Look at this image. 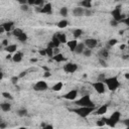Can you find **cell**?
<instances>
[{
	"mask_svg": "<svg viewBox=\"0 0 129 129\" xmlns=\"http://www.w3.org/2000/svg\"><path fill=\"white\" fill-rule=\"evenodd\" d=\"M68 13H69V9L67 7H61L59 9V14L61 16H68Z\"/></svg>",
	"mask_w": 129,
	"mask_h": 129,
	"instance_id": "31",
	"label": "cell"
},
{
	"mask_svg": "<svg viewBox=\"0 0 129 129\" xmlns=\"http://www.w3.org/2000/svg\"><path fill=\"white\" fill-rule=\"evenodd\" d=\"M106 87L108 88V90L110 91H116L119 87H120V82L118 80L117 77H110V78H106V80L104 81Z\"/></svg>",
	"mask_w": 129,
	"mask_h": 129,
	"instance_id": "2",
	"label": "cell"
},
{
	"mask_svg": "<svg viewBox=\"0 0 129 129\" xmlns=\"http://www.w3.org/2000/svg\"><path fill=\"white\" fill-rule=\"evenodd\" d=\"M20 7H21V10H23V11H27L28 10V5L27 4H23Z\"/></svg>",
	"mask_w": 129,
	"mask_h": 129,
	"instance_id": "39",
	"label": "cell"
},
{
	"mask_svg": "<svg viewBox=\"0 0 129 129\" xmlns=\"http://www.w3.org/2000/svg\"><path fill=\"white\" fill-rule=\"evenodd\" d=\"M41 129H53V126L51 124H46L45 126L41 127Z\"/></svg>",
	"mask_w": 129,
	"mask_h": 129,
	"instance_id": "38",
	"label": "cell"
},
{
	"mask_svg": "<svg viewBox=\"0 0 129 129\" xmlns=\"http://www.w3.org/2000/svg\"><path fill=\"white\" fill-rule=\"evenodd\" d=\"M25 75H26V72H21V73L19 74V76H18V77H19V78H23Z\"/></svg>",
	"mask_w": 129,
	"mask_h": 129,
	"instance_id": "47",
	"label": "cell"
},
{
	"mask_svg": "<svg viewBox=\"0 0 129 129\" xmlns=\"http://www.w3.org/2000/svg\"><path fill=\"white\" fill-rule=\"evenodd\" d=\"M45 50H46V55H48V56H50V57H53V55H54V53H53V48L47 46V47L45 48Z\"/></svg>",
	"mask_w": 129,
	"mask_h": 129,
	"instance_id": "32",
	"label": "cell"
},
{
	"mask_svg": "<svg viewBox=\"0 0 129 129\" xmlns=\"http://www.w3.org/2000/svg\"><path fill=\"white\" fill-rule=\"evenodd\" d=\"M3 79V73H1V75H0V80H2Z\"/></svg>",
	"mask_w": 129,
	"mask_h": 129,
	"instance_id": "54",
	"label": "cell"
},
{
	"mask_svg": "<svg viewBox=\"0 0 129 129\" xmlns=\"http://www.w3.org/2000/svg\"><path fill=\"white\" fill-rule=\"evenodd\" d=\"M99 55H100L102 58H107V57L109 56V51H108V49H106V48H103V49L100 51Z\"/></svg>",
	"mask_w": 129,
	"mask_h": 129,
	"instance_id": "26",
	"label": "cell"
},
{
	"mask_svg": "<svg viewBox=\"0 0 129 129\" xmlns=\"http://www.w3.org/2000/svg\"><path fill=\"white\" fill-rule=\"evenodd\" d=\"M80 6L85 8V9H90V8H92V1L91 0H84V1L80 2Z\"/></svg>",
	"mask_w": 129,
	"mask_h": 129,
	"instance_id": "17",
	"label": "cell"
},
{
	"mask_svg": "<svg viewBox=\"0 0 129 129\" xmlns=\"http://www.w3.org/2000/svg\"><path fill=\"white\" fill-rule=\"evenodd\" d=\"M84 43H85V45H86L87 48L92 49V48H95V47L97 46L98 41H97V39H95V38H88V39L85 40Z\"/></svg>",
	"mask_w": 129,
	"mask_h": 129,
	"instance_id": "10",
	"label": "cell"
},
{
	"mask_svg": "<svg viewBox=\"0 0 129 129\" xmlns=\"http://www.w3.org/2000/svg\"><path fill=\"white\" fill-rule=\"evenodd\" d=\"M124 77H125V79H127V80H129V73H126V74L124 75Z\"/></svg>",
	"mask_w": 129,
	"mask_h": 129,
	"instance_id": "51",
	"label": "cell"
},
{
	"mask_svg": "<svg viewBox=\"0 0 129 129\" xmlns=\"http://www.w3.org/2000/svg\"><path fill=\"white\" fill-rule=\"evenodd\" d=\"M44 77H50V73H49V71L45 72V74H44Z\"/></svg>",
	"mask_w": 129,
	"mask_h": 129,
	"instance_id": "49",
	"label": "cell"
},
{
	"mask_svg": "<svg viewBox=\"0 0 129 129\" xmlns=\"http://www.w3.org/2000/svg\"><path fill=\"white\" fill-rule=\"evenodd\" d=\"M62 88H63V84H62L61 82H57L56 84H54V85L52 86L51 90H52V91H54V92H59Z\"/></svg>",
	"mask_w": 129,
	"mask_h": 129,
	"instance_id": "23",
	"label": "cell"
},
{
	"mask_svg": "<svg viewBox=\"0 0 129 129\" xmlns=\"http://www.w3.org/2000/svg\"><path fill=\"white\" fill-rule=\"evenodd\" d=\"M85 43H79L78 44V46H77V48H76V50H75V52L76 53H78V54H81V53H83L84 51H85Z\"/></svg>",
	"mask_w": 129,
	"mask_h": 129,
	"instance_id": "22",
	"label": "cell"
},
{
	"mask_svg": "<svg viewBox=\"0 0 129 129\" xmlns=\"http://www.w3.org/2000/svg\"><path fill=\"white\" fill-rule=\"evenodd\" d=\"M68 24H69L68 20L62 19V20H60V21L57 23V27H58V28H66V27L68 26Z\"/></svg>",
	"mask_w": 129,
	"mask_h": 129,
	"instance_id": "25",
	"label": "cell"
},
{
	"mask_svg": "<svg viewBox=\"0 0 129 129\" xmlns=\"http://www.w3.org/2000/svg\"><path fill=\"white\" fill-rule=\"evenodd\" d=\"M78 44H79V43H78V41H77L76 39H74V40H69V41L67 42L68 47H69L70 50H72V51H75V50H76Z\"/></svg>",
	"mask_w": 129,
	"mask_h": 129,
	"instance_id": "16",
	"label": "cell"
},
{
	"mask_svg": "<svg viewBox=\"0 0 129 129\" xmlns=\"http://www.w3.org/2000/svg\"><path fill=\"white\" fill-rule=\"evenodd\" d=\"M124 124L126 125L127 129H129V119H126V120H124Z\"/></svg>",
	"mask_w": 129,
	"mask_h": 129,
	"instance_id": "46",
	"label": "cell"
},
{
	"mask_svg": "<svg viewBox=\"0 0 129 129\" xmlns=\"http://www.w3.org/2000/svg\"><path fill=\"white\" fill-rule=\"evenodd\" d=\"M40 13H43V14H51V13H52V6H51V3H45V4L43 5V7H41Z\"/></svg>",
	"mask_w": 129,
	"mask_h": 129,
	"instance_id": "11",
	"label": "cell"
},
{
	"mask_svg": "<svg viewBox=\"0 0 129 129\" xmlns=\"http://www.w3.org/2000/svg\"><path fill=\"white\" fill-rule=\"evenodd\" d=\"M107 110H108V105H102L100 106L96 111H95V114L96 115H104L107 113Z\"/></svg>",
	"mask_w": 129,
	"mask_h": 129,
	"instance_id": "15",
	"label": "cell"
},
{
	"mask_svg": "<svg viewBox=\"0 0 129 129\" xmlns=\"http://www.w3.org/2000/svg\"><path fill=\"white\" fill-rule=\"evenodd\" d=\"M22 56H23L22 52H15V53L12 55V60H13L14 62H20V61L22 60Z\"/></svg>",
	"mask_w": 129,
	"mask_h": 129,
	"instance_id": "18",
	"label": "cell"
},
{
	"mask_svg": "<svg viewBox=\"0 0 129 129\" xmlns=\"http://www.w3.org/2000/svg\"><path fill=\"white\" fill-rule=\"evenodd\" d=\"M17 115L20 116V117H24V116H27V110L22 108V109H19L17 111Z\"/></svg>",
	"mask_w": 129,
	"mask_h": 129,
	"instance_id": "30",
	"label": "cell"
},
{
	"mask_svg": "<svg viewBox=\"0 0 129 129\" xmlns=\"http://www.w3.org/2000/svg\"><path fill=\"white\" fill-rule=\"evenodd\" d=\"M111 14H112V16H113V19L116 20L117 22L122 21V20L124 19V17H123L124 15H122V13H121V7H120V6L114 8V9L112 10Z\"/></svg>",
	"mask_w": 129,
	"mask_h": 129,
	"instance_id": "5",
	"label": "cell"
},
{
	"mask_svg": "<svg viewBox=\"0 0 129 129\" xmlns=\"http://www.w3.org/2000/svg\"><path fill=\"white\" fill-rule=\"evenodd\" d=\"M120 118H121V113L118 111H115L111 114V116L109 118H104V119H105L106 125H108L110 127H115L118 124V122L120 121Z\"/></svg>",
	"mask_w": 129,
	"mask_h": 129,
	"instance_id": "3",
	"label": "cell"
},
{
	"mask_svg": "<svg viewBox=\"0 0 129 129\" xmlns=\"http://www.w3.org/2000/svg\"><path fill=\"white\" fill-rule=\"evenodd\" d=\"M110 24H111L112 26H117V25H118V22H117L116 20H114V19H113V20H111V21H110Z\"/></svg>",
	"mask_w": 129,
	"mask_h": 129,
	"instance_id": "43",
	"label": "cell"
},
{
	"mask_svg": "<svg viewBox=\"0 0 129 129\" xmlns=\"http://www.w3.org/2000/svg\"><path fill=\"white\" fill-rule=\"evenodd\" d=\"M6 126H7V125H6V123H4L3 121L0 123V129H5V128H6Z\"/></svg>",
	"mask_w": 129,
	"mask_h": 129,
	"instance_id": "45",
	"label": "cell"
},
{
	"mask_svg": "<svg viewBox=\"0 0 129 129\" xmlns=\"http://www.w3.org/2000/svg\"><path fill=\"white\" fill-rule=\"evenodd\" d=\"M92 14V11L90 9H85V15L86 16H90Z\"/></svg>",
	"mask_w": 129,
	"mask_h": 129,
	"instance_id": "41",
	"label": "cell"
},
{
	"mask_svg": "<svg viewBox=\"0 0 129 129\" xmlns=\"http://www.w3.org/2000/svg\"><path fill=\"white\" fill-rule=\"evenodd\" d=\"M73 14H74L76 17H80V16L85 15V8H83V7H81V6L75 7V8L73 9Z\"/></svg>",
	"mask_w": 129,
	"mask_h": 129,
	"instance_id": "13",
	"label": "cell"
},
{
	"mask_svg": "<svg viewBox=\"0 0 129 129\" xmlns=\"http://www.w3.org/2000/svg\"><path fill=\"white\" fill-rule=\"evenodd\" d=\"M73 34H74L75 38H79V37H81V35L83 34V30H82V29H80V28L75 29V30H74V32H73Z\"/></svg>",
	"mask_w": 129,
	"mask_h": 129,
	"instance_id": "29",
	"label": "cell"
},
{
	"mask_svg": "<svg viewBox=\"0 0 129 129\" xmlns=\"http://www.w3.org/2000/svg\"><path fill=\"white\" fill-rule=\"evenodd\" d=\"M59 44H60V42H59L58 38L56 37V35L54 34V35L52 36L50 42L48 43V47H51V48H57V47L59 46Z\"/></svg>",
	"mask_w": 129,
	"mask_h": 129,
	"instance_id": "12",
	"label": "cell"
},
{
	"mask_svg": "<svg viewBox=\"0 0 129 129\" xmlns=\"http://www.w3.org/2000/svg\"><path fill=\"white\" fill-rule=\"evenodd\" d=\"M95 110V108H89V107H78L76 109L73 110V112H75L77 115H79L81 118H87L93 111Z\"/></svg>",
	"mask_w": 129,
	"mask_h": 129,
	"instance_id": "4",
	"label": "cell"
},
{
	"mask_svg": "<svg viewBox=\"0 0 129 129\" xmlns=\"http://www.w3.org/2000/svg\"><path fill=\"white\" fill-rule=\"evenodd\" d=\"M127 43H128V48H129V40H128V42H127Z\"/></svg>",
	"mask_w": 129,
	"mask_h": 129,
	"instance_id": "56",
	"label": "cell"
},
{
	"mask_svg": "<svg viewBox=\"0 0 129 129\" xmlns=\"http://www.w3.org/2000/svg\"><path fill=\"white\" fill-rule=\"evenodd\" d=\"M117 42H118V40L116 38H112V39L109 40V45L110 46H114L115 44H117Z\"/></svg>",
	"mask_w": 129,
	"mask_h": 129,
	"instance_id": "35",
	"label": "cell"
},
{
	"mask_svg": "<svg viewBox=\"0 0 129 129\" xmlns=\"http://www.w3.org/2000/svg\"><path fill=\"white\" fill-rule=\"evenodd\" d=\"M16 49H17V45L16 44H9L8 46L5 47V50L9 53H13V52H16Z\"/></svg>",
	"mask_w": 129,
	"mask_h": 129,
	"instance_id": "21",
	"label": "cell"
},
{
	"mask_svg": "<svg viewBox=\"0 0 129 129\" xmlns=\"http://www.w3.org/2000/svg\"><path fill=\"white\" fill-rule=\"evenodd\" d=\"M22 32H24V31H23L21 28H14L13 31H12V34H13L15 37H18V36H20V34H21Z\"/></svg>",
	"mask_w": 129,
	"mask_h": 129,
	"instance_id": "27",
	"label": "cell"
},
{
	"mask_svg": "<svg viewBox=\"0 0 129 129\" xmlns=\"http://www.w3.org/2000/svg\"><path fill=\"white\" fill-rule=\"evenodd\" d=\"M2 45H3L4 47L8 46V45H9V44H8V40H7V39H3V40H2Z\"/></svg>",
	"mask_w": 129,
	"mask_h": 129,
	"instance_id": "42",
	"label": "cell"
},
{
	"mask_svg": "<svg viewBox=\"0 0 129 129\" xmlns=\"http://www.w3.org/2000/svg\"><path fill=\"white\" fill-rule=\"evenodd\" d=\"M2 26H3V28L5 29V32H10V31H13V26H14V22H12V21H7V22H4L3 24H2Z\"/></svg>",
	"mask_w": 129,
	"mask_h": 129,
	"instance_id": "14",
	"label": "cell"
},
{
	"mask_svg": "<svg viewBox=\"0 0 129 129\" xmlns=\"http://www.w3.org/2000/svg\"><path fill=\"white\" fill-rule=\"evenodd\" d=\"M96 125H97V126H99V127L105 126V125H106V123H105V119H104V118H101L100 120H98V121L96 122Z\"/></svg>",
	"mask_w": 129,
	"mask_h": 129,
	"instance_id": "33",
	"label": "cell"
},
{
	"mask_svg": "<svg viewBox=\"0 0 129 129\" xmlns=\"http://www.w3.org/2000/svg\"><path fill=\"white\" fill-rule=\"evenodd\" d=\"M76 105H78L79 107H89V108H95V103L92 101L91 97L89 95H85L83 97H81L79 100L76 101Z\"/></svg>",
	"mask_w": 129,
	"mask_h": 129,
	"instance_id": "1",
	"label": "cell"
},
{
	"mask_svg": "<svg viewBox=\"0 0 129 129\" xmlns=\"http://www.w3.org/2000/svg\"><path fill=\"white\" fill-rule=\"evenodd\" d=\"M52 59H53L54 61H56V62H62V61H66V60H67V58H66L61 53L55 54V55L52 57Z\"/></svg>",
	"mask_w": 129,
	"mask_h": 129,
	"instance_id": "19",
	"label": "cell"
},
{
	"mask_svg": "<svg viewBox=\"0 0 129 129\" xmlns=\"http://www.w3.org/2000/svg\"><path fill=\"white\" fill-rule=\"evenodd\" d=\"M78 70V64L75 62H67L63 66V71L69 74H73Z\"/></svg>",
	"mask_w": 129,
	"mask_h": 129,
	"instance_id": "8",
	"label": "cell"
},
{
	"mask_svg": "<svg viewBox=\"0 0 129 129\" xmlns=\"http://www.w3.org/2000/svg\"><path fill=\"white\" fill-rule=\"evenodd\" d=\"M0 107H1V110L3 112H9L11 110V105L9 103H2L0 105Z\"/></svg>",
	"mask_w": 129,
	"mask_h": 129,
	"instance_id": "24",
	"label": "cell"
},
{
	"mask_svg": "<svg viewBox=\"0 0 129 129\" xmlns=\"http://www.w3.org/2000/svg\"><path fill=\"white\" fill-rule=\"evenodd\" d=\"M55 35H56V37L58 38V40H59L60 43H67V42H68V40H67V35H66L64 33H56Z\"/></svg>",
	"mask_w": 129,
	"mask_h": 129,
	"instance_id": "20",
	"label": "cell"
},
{
	"mask_svg": "<svg viewBox=\"0 0 129 129\" xmlns=\"http://www.w3.org/2000/svg\"><path fill=\"white\" fill-rule=\"evenodd\" d=\"M39 54H40V55H43V56H45V55H46V50H45V48H44V49H41V50H39Z\"/></svg>",
	"mask_w": 129,
	"mask_h": 129,
	"instance_id": "44",
	"label": "cell"
},
{
	"mask_svg": "<svg viewBox=\"0 0 129 129\" xmlns=\"http://www.w3.org/2000/svg\"><path fill=\"white\" fill-rule=\"evenodd\" d=\"M18 129H27V128H26V127H19Z\"/></svg>",
	"mask_w": 129,
	"mask_h": 129,
	"instance_id": "55",
	"label": "cell"
},
{
	"mask_svg": "<svg viewBox=\"0 0 129 129\" xmlns=\"http://www.w3.org/2000/svg\"><path fill=\"white\" fill-rule=\"evenodd\" d=\"M66 100H70V101H75L78 97V90L76 89H73L71 91H69L68 93H66L63 96H62Z\"/></svg>",
	"mask_w": 129,
	"mask_h": 129,
	"instance_id": "9",
	"label": "cell"
},
{
	"mask_svg": "<svg viewBox=\"0 0 129 129\" xmlns=\"http://www.w3.org/2000/svg\"><path fill=\"white\" fill-rule=\"evenodd\" d=\"M30 61H31V62H34V61H36V59H35V58H31Z\"/></svg>",
	"mask_w": 129,
	"mask_h": 129,
	"instance_id": "53",
	"label": "cell"
},
{
	"mask_svg": "<svg viewBox=\"0 0 129 129\" xmlns=\"http://www.w3.org/2000/svg\"><path fill=\"white\" fill-rule=\"evenodd\" d=\"M18 79H19V77H12L11 78V83L12 84H17V82H18Z\"/></svg>",
	"mask_w": 129,
	"mask_h": 129,
	"instance_id": "37",
	"label": "cell"
},
{
	"mask_svg": "<svg viewBox=\"0 0 129 129\" xmlns=\"http://www.w3.org/2000/svg\"><path fill=\"white\" fill-rule=\"evenodd\" d=\"M122 22H124L126 25H128L129 26V16H127V17H125L123 20H122Z\"/></svg>",
	"mask_w": 129,
	"mask_h": 129,
	"instance_id": "40",
	"label": "cell"
},
{
	"mask_svg": "<svg viewBox=\"0 0 129 129\" xmlns=\"http://www.w3.org/2000/svg\"><path fill=\"white\" fill-rule=\"evenodd\" d=\"M92 85H93V88L95 89V91H96L98 94H104V93H105V91H106V85H105L104 82L98 81V82L93 83Z\"/></svg>",
	"mask_w": 129,
	"mask_h": 129,
	"instance_id": "6",
	"label": "cell"
},
{
	"mask_svg": "<svg viewBox=\"0 0 129 129\" xmlns=\"http://www.w3.org/2000/svg\"><path fill=\"white\" fill-rule=\"evenodd\" d=\"M2 96L5 98V99H12V96H11V94L10 93H8V92H3L2 93Z\"/></svg>",
	"mask_w": 129,
	"mask_h": 129,
	"instance_id": "34",
	"label": "cell"
},
{
	"mask_svg": "<svg viewBox=\"0 0 129 129\" xmlns=\"http://www.w3.org/2000/svg\"><path fill=\"white\" fill-rule=\"evenodd\" d=\"M83 54H84L85 56H90V55L92 54V51H91V49H89V48H86V49H85V51L83 52Z\"/></svg>",
	"mask_w": 129,
	"mask_h": 129,
	"instance_id": "36",
	"label": "cell"
},
{
	"mask_svg": "<svg viewBox=\"0 0 129 129\" xmlns=\"http://www.w3.org/2000/svg\"><path fill=\"white\" fill-rule=\"evenodd\" d=\"M4 31H5V29H4V28H3V26L1 25V26H0V33H3Z\"/></svg>",
	"mask_w": 129,
	"mask_h": 129,
	"instance_id": "50",
	"label": "cell"
},
{
	"mask_svg": "<svg viewBox=\"0 0 129 129\" xmlns=\"http://www.w3.org/2000/svg\"><path fill=\"white\" fill-rule=\"evenodd\" d=\"M6 58H7V59H10V58H12V55H10V54H8V55L6 56Z\"/></svg>",
	"mask_w": 129,
	"mask_h": 129,
	"instance_id": "52",
	"label": "cell"
},
{
	"mask_svg": "<svg viewBox=\"0 0 129 129\" xmlns=\"http://www.w3.org/2000/svg\"><path fill=\"white\" fill-rule=\"evenodd\" d=\"M47 89H48V85L44 81H38L33 86V90L37 92H43V91H46Z\"/></svg>",
	"mask_w": 129,
	"mask_h": 129,
	"instance_id": "7",
	"label": "cell"
},
{
	"mask_svg": "<svg viewBox=\"0 0 129 129\" xmlns=\"http://www.w3.org/2000/svg\"><path fill=\"white\" fill-rule=\"evenodd\" d=\"M125 48H126V44H121V45H120V49H121V50H123V49H125Z\"/></svg>",
	"mask_w": 129,
	"mask_h": 129,
	"instance_id": "48",
	"label": "cell"
},
{
	"mask_svg": "<svg viewBox=\"0 0 129 129\" xmlns=\"http://www.w3.org/2000/svg\"><path fill=\"white\" fill-rule=\"evenodd\" d=\"M27 38H28V37H27V34H26L25 32H22V33L20 34V36L17 37V39H18L20 42H25V41L27 40Z\"/></svg>",
	"mask_w": 129,
	"mask_h": 129,
	"instance_id": "28",
	"label": "cell"
}]
</instances>
